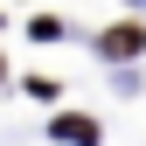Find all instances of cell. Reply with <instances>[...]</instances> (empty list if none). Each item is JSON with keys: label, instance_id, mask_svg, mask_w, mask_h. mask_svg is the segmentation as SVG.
<instances>
[{"label": "cell", "instance_id": "1", "mask_svg": "<svg viewBox=\"0 0 146 146\" xmlns=\"http://www.w3.org/2000/svg\"><path fill=\"white\" fill-rule=\"evenodd\" d=\"M139 49H146V28H139V21H118V28H104V56H111V63L139 56Z\"/></svg>", "mask_w": 146, "mask_h": 146}, {"label": "cell", "instance_id": "2", "mask_svg": "<svg viewBox=\"0 0 146 146\" xmlns=\"http://www.w3.org/2000/svg\"><path fill=\"white\" fill-rule=\"evenodd\" d=\"M56 139H63V146H98V118L63 111V118H56Z\"/></svg>", "mask_w": 146, "mask_h": 146}]
</instances>
